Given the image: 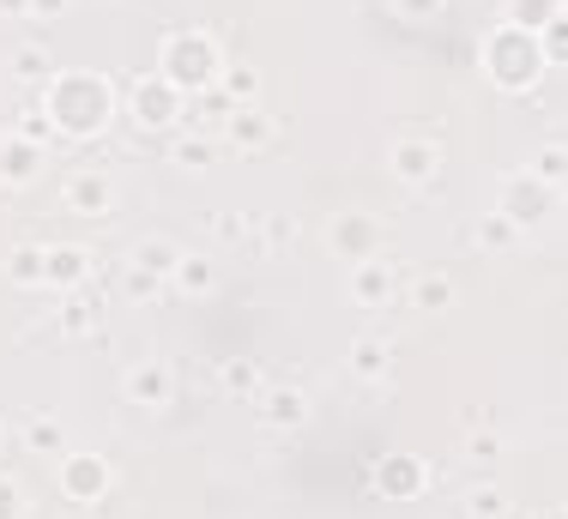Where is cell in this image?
<instances>
[{
  "instance_id": "1",
  "label": "cell",
  "mask_w": 568,
  "mask_h": 519,
  "mask_svg": "<svg viewBox=\"0 0 568 519\" xmlns=\"http://www.w3.org/2000/svg\"><path fill=\"white\" fill-rule=\"evenodd\" d=\"M43 115L67 140H91L115 115V85L103 73H85V67H55V79L43 85Z\"/></svg>"
},
{
  "instance_id": "2",
  "label": "cell",
  "mask_w": 568,
  "mask_h": 519,
  "mask_svg": "<svg viewBox=\"0 0 568 519\" xmlns=\"http://www.w3.org/2000/svg\"><path fill=\"white\" fill-rule=\"evenodd\" d=\"M478 61L503 91H532L538 73H545V49H538V37L520 31V24H490V31L478 37Z\"/></svg>"
},
{
  "instance_id": "3",
  "label": "cell",
  "mask_w": 568,
  "mask_h": 519,
  "mask_svg": "<svg viewBox=\"0 0 568 519\" xmlns=\"http://www.w3.org/2000/svg\"><path fill=\"white\" fill-rule=\"evenodd\" d=\"M219 67H224V49L212 31H170L164 49H158V73H164L182 98L219 85Z\"/></svg>"
},
{
  "instance_id": "4",
  "label": "cell",
  "mask_w": 568,
  "mask_h": 519,
  "mask_svg": "<svg viewBox=\"0 0 568 519\" xmlns=\"http://www.w3.org/2000/svg\"><path fill=\"white\" fill-rule=\"evenodd\" d=\"M387 170H394L405 187H436L442 182V140H429V133H399V140L387 145Z\"/></svg>"
},
{
  "instance_id": "5",
  "label": "cell",
  "mask_w": 568,
  "mask_h": 519,
  "mask_svg": "<svg viewBox=\"0 0 568 519\" xmlns=\"http://www.w3.org/2000/svg\"><path fill=\"white\" fill-rule=\"evenodd\" d=\"M496 212H503L508 224L526 236V230H538L550 217V187L532 182L526 170H514V175H503V187H496Z\"/></svg>"
},
{
  "instance_id": "6",
  "label": "cell",
  "mask_w": 568,
  "mask_h": 519,
  "mask_svg": "<svg viewBox=\"0 0 568 519\" xmlns=\"http://www.w3.org/2000/svg\"><path fill=\"white\" fill-rule=\"evenodd\" d=\"M110 484H115V466H110L103 454H73V447L61 454V496H67V501H79V508H98V501L110 496Z\"/></svg>"
},
{
  "instance_id": "7",
  "label": "cell",
  "mask_w": 568,
  "mask_h": 519,
  "mask_svg": "<svg viewBox=\"0 0 568 519\" xmlns=\"http://www.w3.org/2000/svg\"><path fill=\"white\" fill-rule=\"evenodd\" d=\"M61 206L73 217H110L115 212V182L110 170H91V163H79V170L61 175Z\"/></svg>"
},
{
  "instance_id": "8",
  "label": "cell",
  "mask_w": 568,
  "mask_h": 519,
  "mask_svg": "<svg viewBox=\"0 0 568 519\" xmlns=\"http://www.w3.org/2000/svg\"><path fill=\"white\" fill-rule=\"evenodd\" d=\"M333 248H339V260L387 254V224L375 212H339L333 217Z\"/></svg>"
},
{
  "instance_id": "9",
  "label": "cell",
  "mask_w": 568,
  "mask_h": 519,
  "mask_svg": "<svg viewBox=\"0 0 568 519\" xmlns=\"http://www.w3.org/2000/svg\"><path fill=\"white\" fill-rule=\"evenodd\" d=\"M182 103L187 98L164 73H145L140 85H133V115H140V128H170V121H182Z\"/></svg>"
},
{
  "instance_id": "10",
  "label": "cell",
  "mask_w": 568,
  "mask_h": 519,
  "mask_svg": "<svg viewBox=\"0 0 568 519\" xmlns=\"http://www.w3.org/2000/svg\"><path fill=\"white\" fill-rule=\"evenodd\" d=\"M224 145H236V152H266V145L278 140V121L266 115L261 103H242V109H230L224 115Z\"/></svg>"
},
{
  "instance_id": "11",
  "label": "cell",
  "mask_w": 568,
  "mask_h": 519,
  "mask_svg": "<svg viewBox=\"0 0 568 519\" xmlns=\"http://www.w3.org/2000/svg\"><path fill=\"white\" fill-rule=\"evenodd\" d=\"M399 272H394V254H369V260H351V296H357L363 308H387V296H394Z\"/></svg>"
},
{
  "instance_id": "12",
  "label": "cell",
  "mask_w": 568,
  "mask_h": 519,
  "mask_svg": "<svg viewBox=\"0 0 568 519\" xmlns=\"http://www.w3.org/2000/svg\"><path fill=\"white\" fill-rule=\"evenodd\" d=\"M121 393H128V405H145V411H158V405H170V393H175V375H170V363H158V357L133 363L128 375H121Z\"/></svg>"
},
{
  "instance_id": "13",
  "label": "cell",
  "mask_w": 568,
  "mask_h": 519,
  "mask_svg": "<svg viewBox=\"0 0 568 519\" xmlns=\"http://www.w3.org/2000/svg\"><path fill=\"white\" fill-rule=\"evenodd\" d=\"M254 417L266 423V429H303L308 423V393L303 387H261L254 393Z\"/></svg>"
},
{
  "instance_id": "14",
  "label": "cell",
  "mask_w": 568,
  "mask_h": 519,
  "mask_svg": "<svg viewBox=\"0 0 568 519\" xmlns=\"http://www.w3.org/2000/svg\"><path fill=\"white\" fill-rule=\"evenodd\" d=\"M37 170H43V145L19 140V133H0V187H31Z\"/></svg>"
},
{
  "instance_id": "15",
  "label": "cell",
  "mask_w": 568,
  "mask_h": 519,
  "mask_svg": "<svg viewBox=\"0 0 568 519\" xmlns=\"http://www.w3.org/2000/svg\"><path fill=\"white\" fill-rule=\"evenodd\" d=\"M91 266H98V254H91L85 242H61V248H49V291H79V284L91 278Z\"/></svg>"
},
{
  "instance_id": "16",
  "label": "cell",
  "mask_w": 568,
  "mask_h": 519,
  "mask_svg": "<svg viewBox=\"0 0 568 519\" xmlns=\"http://www.w3.org/2000/svg\"><path fill=\"white\" fill-rule=\"evenodd\" d=\"M55 326H61L67 338H91V333L103 326V303L85 291V284H79V291H67V303H61V314H55Z\"/></svg>"
},
{
  "instance_id": "17",
  "label": "cell",
  "mask_w": 568,
  "mask_h": 519,
  "mask_svg": "<svg viewBox=\"0 0 568 519\" xmlns=\"http://www.w3.org/2000/svg\"><path fill=\"white\" fill-rule=\"evenodd\" d=\"M219 98L230 103V109H242V103H261V67L254 61H224L219 67Z\"/></svg>"
},
{
  "instance_id": "18",
  "label": "cell",
  "mask_w": 568,
  "mask_h": 519,
  "mask_svg": "<svg viewBox=\"0 0 568 519\" xmlns=\"http://www.w3.org/2000/svg\"><path fill=\"white\" fill-rule=\"evenodd\" d=\"M170 284L182 296H212V291H219V260H212V254H182L170 266Z\"/></svg>"
},
{
  "instance_id": "19",
  "label": "cell",
  "mask_w": 568,
  "mask_h": 519,
  "mask_svg": "<svg viewBox=\"0 0 568 519\" xmlns=\"http://www.w3.org/2000/svg\"><path fill=\"white\" fill-rule=\"evenodd\" d=\"M7 284H19V291H37V284H49V248H37V242H19V248L7 254Z\"/></svg>"
},
{
  "instance_id": "20",
  "label": "cell",
  "mask_w": 568,
  "mask_h": 519,
  "mask_svg": "<svg viewBox=\"0 0 568 519\" xmlns=\"http://www.w3.org/2000/svg\"><path fill=\"white\" fill-rule=\"evenodd\" d=\"M12 79H24V85H49L55 79V54H49V43H19L7 54Z\"/></svg>"
},
{
  "instance_id": "21",
  "label": "cell",
  "mask_w": 568,
  "mask_h": 519,
  "mask_svg": "<svg viewBox=\"0 0 568 519\" xmlns=\"http://www.w3.org/2000/svg\"><path fill=\"white\" fill-rule=\"evenodd\" d=\"M351 368H357L363 380H387V368H394V345H387V338H375V333L351 338Z\"/></svg>"
},
{
  "instance_id": "22",
  "label": "cell",
  "mask_w": 568,
  "mask_h": 519,
  "mask_svg": "<svg viewBox=\"0 0 568 519\" xmlns=\"http://www.w3.org/2000/svg\"><path fill=\"white\" fill-rule=\"evenodd\" d=\"M375 484H382V496H417V489H424V466L405 459V454H387L382 471H375Z\"/></svg>"
},
{
  "instance_id": "23",
  "label": "cell",
  "mask_w": 568,
  "mask_h": 519,
  "mask_svg": "<svg viewBox=\"0 0 568 519\" xmlns=\"http://www.w3.org/2000/svg\"><path fill=\"white\" fill-rule=\"evenodd\" d=\"M503 24H520V31H550V24L562 19V0H503Z\"/></svg>"
},
{
  "instance_id": "24",
  "label": "cell",
  "mask_w": 568,
  "mask_h": 519,
  "mask_svg": "<svg viewBox=\"0 0 568 519\" xmlns=\"http://www.w3.org/2000/svg\"><path fill=\"white\" fill-rule=\"evenodd\" d=\"M175 260H182V248H175L170 236H140V242H133V260H128V266H140V272H152V278L170 284V266H175Z\"/></svg>"
},
{
  "instance_id": "25",
  "label": "cell",
  "mask_w": 568,
  "mask_h": 519,
  "mask_svg": "<svg viewBox=\"0 0 568 519\" xmlns=\"http://www.w3.org/2000/svg\"><path fill=\"white\" fill-rule=\"evenodd\" d=\"M24 447H31V454H67V423L55 411L24 417Z\"/></svg>"
},
{
  "instance_id": "26",
  "label": "cell",
  "mask_w": 568,
  "mask_h": 519,
  "mask_svg": "<svg viewBox=\"0 0 568 519\" xmlns=\"http://www.w3.org/2000/svg\"><path fill=\"white\" fill-rule=\"evenodd\" d=\"M412 308H424V314L454 308V278L448 272H417L412 278Z\"/></svg>"
},
{
  "instance_id": "27",
  "label": "cell",
  "mask_w": 568,
  "mask_h": 519,
  "mask_svg": "<svg viewBox=\"0 0 568 519\" xmlns=\"http://www.w3.org/2000/svg\"><path fill=\"white\" fill-rule=\"evenodd\" d=\"M219 387L236 393V399H254V393L266 387V380H261V363H254V357H224V363H219Z\"/></svg>"
},
{
  "instance_id": "28",
  "label": "cell",
  "mask_w": 568,
  "mask_h": 519,
  "mask_svg": "<svg viewBox=\"0 0 568 519\" xmlns=\"http://www.w3.org/2000/svg\"><path fill=\"white\" fill-rule=\"evenodd\" d=\"M526 175H532V182H545V187H562V175H568L562 140H545V145H538V152H532V170H526Z\"/></svg>"
},
{
  "instance_id": "29",
  "label": "cell",
  "mask_w": 568,
  "mask_h": 519,
  "mask_svg": "<svg viewBox=\"0 0 568 519\" xmlns=\"http://www.w3.org/2000/svg\"><path fill=\"white\" fill-rule=\"evenodd\" d=\"M466 459L478 471H496V459H503V435L490 429V423H478V429H466Z\"/></svg>"
},
{
  "instance_id": "30",
  "label": "cell",
  "mask_w": 568,
  "mask_h": 519,
  "mask_svg": "<svg viewBox=\"0 0 568 519\" xmlns=\"http://www.w3.org/2000/svg\"><path fill=\"white\" fill-rule=\"evenodd\" d=\"M471 242H478L484 254H503V248H514V242H520V230H514L503 212H484V224L471 230Z\"/></svg>"
},
{
  "instance_id": "31",
  "label": "cell",
  "mask_w": 568,
  "mask_h": 519,
  "mask_svg": "<svg viewBox=\"0 0 568 519\" xmlns=\"http://www.w3.org/2000/svg\"><path fill=\"white\" fill-rule=\"evenodd\" d=\"M212 152H219V140H212V133H187V140H175V145H170V157L182 163V170H206Z\"/></svg>"
},
{
  "instance_id": "32",
  "label": "cell",
  "mask_w": 568,
  "mask_h": 519,
  "mask_svg": "<svg viewBox=\"0 0 568 519\" xmlns=\"http://www.w3.org/2000/svg\"><path fill=\"white\" fill-rule=\"evenodd\" d=\"M12 133H19V140H31V145H43V152H49V140H55V121L43 115V103H31V109H19Z\"/></svg>"
},
{
  "instance_id": "33",
  "label": "cell",
  "mask_w": 568,
  "mask_h": 519,
  "mask_svg": "<svg viewBox=\"0 0 568 519\" xmlns=\"http://www.w3.org/2000/svg\"><path fill=\"white\" fill-rule=\"evenodd\" d=\"M503 513H508V496L496 484H478L466 496V519H503Z\"/></svg>"
},
{
  "instance_id": "34",
  "label": "cell",
  "mask_w": 568,
  "mask_h": 519,
  "mask_svg": "<svg viewBox=\"0 0 568 519\" xmlns=\"http://www.w3.org/2000/svg\"><path fill=\"white\" fill-rule=\"evenodd\" d=\"M261 236H266V248H284V242H296V236H303V224H296V212H266Z\"/></svg>"
},
{
  "instance_id": "35",
  "label": "cell",
  "mask_w": 568,
  "mask_h": 519,
  "mask_svg": "<svg viewBox=\"0 0 568 519\" xmlns=\"http://www.w3.org/2000/svg\"><path fill=\"white\" fill-rule=\"evenodd\" d=\"M394 12H399V19H412V24H424V19H442L448 0H394Z\"/></svg>"
},
{
  "instance_id": "36",
  "label": "cell",
  "mask_w": 568,
  "mask_h": 519,
  "mask_svg": "<svg viewBox=\"0 0 568 519\" xmlns=\"http://www.w3.org/2000/svg\"><path fill=\"white\" fill-rule=\"evenodd\" d=\"M0 519H24V489L7 471H0Z\"/></svg>"
},
{
  "instance_id": "37",
  "label": "cell",
  "mask_w": 568,
  "mask_h": 519,
  "mask_svg": "<svg viewBox=\"0 0 568 519\" xmlns=\"http://www.w3.org/2000/svg\"><path fill=\"white\" fill-rule=\"evenodd\" d=\"M212 236H219V242H242V217L236 212H212Z\"/></svg>"
},
{
  "instance_id": "38",
  "label": "cell",
  "mask_w": 568,
  "mask_h": 519,
  "mask_svg": "<svg viewBox=\"0 0 568 519\" xmlns=\"http://www.w3.org/2000/svg\"><path fill=\"white\" fill-rule=\"evenodd\" d=\"M128 291H133V296H158V291H164V278H152V272L128 266Z\"/></svg>"
},
{
  "instance_id": "39",
  "label": "cell",
  "mask_w": 568,
  "mask_h": 519,
  "mask_svg": "<svg viewBox=\"0 0 568 519\" xmlns=\"http://www.w3.org/2000/svg\"><path fill=\"white\" fill-rule=\"evenodd\" d=\"M67 12V0H31V12H24V19H61Z\"/></svg>"
},
{
  "instance_id": "40",
  "label": "cell",
  "mask_w": 568,
  "mask_h": 519,
  "mask_svg": "<svg viewBox=\"0 0 568 519\" xmlns=\"http://www.w3.org/2000/svg\"><path fill=\"white\" fill-rule=\"evenodd\" d=\"M0 12H12V19H24V12H31V0H0Z\"/></svg>"
},
{
  "instance_id": "41",
  "label": "cell",
  "mask_w": 568,
  "mask_h": 519,
  "mask_svg": "<svg viewBox=\"0 0 568 519\" xmlns=\"http://www.w3.org/2000/svg\"><path fill=\"white\" fill-rule=\"evenodd\" d=\"M538 519H562V513H557V508H545V513H538Z\"/></svg>"
},
{
  "instance_id": "42",
  "label": "cell",
  "mask_w": 568,
  "mask_h": 519,
  "mask_svg": "<svg viewBox=\"0 0 568 519\" xmlns=\"http://www.w3.org/2000/svg\"><path fill=\"white\" fill-rule=\"evenodd\" d=\"M85 519H98V513H85Z\"/></svg>"
}]
</instances>
